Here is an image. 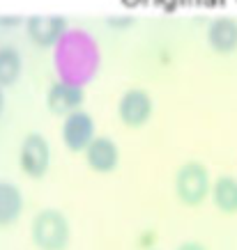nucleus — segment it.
Segmentation results:
<instances>
[{
	"mask_svg": "<svg viewBox=\"0 0 237 250\" xmlns=\"http://www.w3.org/2000/svg\"><path fill=\"white\" fill-rule=\"evenodd\" d=\"M32 241L42 250H65L69 243V223L60 211L44 209L32 220Z\"/></svg>",
	"mask_w": 237,
	"mask_h": 250,
	"instance_id": "1",
	"label": "nucleus"
},
{
	"mask_svg": "<svg viewBox=\"0 0 237 250\" xmlns=\"http://www.w3.org/2000/svg\"><path fill=\"white\" fill-rule=\"evenodd\" d=\"M210 190V177H207V170L196 161H189L184 163L175 174V193L177 197L182 200L184 205H200L203 197L207 195Z\"/></svg>",
	"mask_w": 237,
	"mask_h": 250,
	"instance_id": "2",
	"label": "nucleus"
},
{
	"mask_svg": "<svg viewBox=\"0 0 237 250\" xmlns=\"http://www.w3.org/2000/svg\"><path fill=\"white\" fill-rule=\"evenodd\" d=\"M48 159H51V149L44 136L39 133H30L25 136L21 145V167L28 177H42L48 167Z\"/></svg>",
	"mask_w": 237,
	"mask_h": 250,
	"instance_id": "3",
	"label": "nucleus"
},
{
	"mask_svg": "<svg viewBox=\"0 0 237 250\" xmlns=\"http://www.w3.org/2000/svg\"><path fill=\"white\" fill-rule=\"evenodd\" d=\"M92 138H95V124L92 117L83 110H71L67 120L62 124V140L71 152H81L88 147Z\"/></svg>",
	"mask_w": 237,
	"mask_h": 250,
	"instance_id": "4",
	"label": "nucleus"
},
{
	"mask_svg": "<svg viewBox=\"0 0 237 250\" xmlns=\"http://www.w3.org/2000/svg\"><path fill=\"white\" fill-rule=\"evenodd\" d=\"M150 113H152V101L145 90H129L127 94H122L120 104H118V115L127 126L145 124Z\"/></svg>",
	"mask_w": 237,
	"mask_h": 250,
	"instance_id": "5",
	"label": "nucleus"
},
{
	"mask_svg": "<svg viewBox=\"0 0 237 250\" xmlns=\"http://www.w3.org/2000/svg\"><path fill=\"white\" fill-rule=\"evenodd\" d=\"M81 101H83V90L74 83H67V81H58L46 92V106L58 115H67L71 110H76L81 106Z\"/></svg>",
	"mask_w": 237,
	"mask_h": 250,
	"instance_id": "6",
	"label": "nucleus"
},
{
	"mask_svg": "<svg viewBox=\"0 0 237 250\" xmlns=\"http://www.w3.org/2000/svg\"><path fill=\"white\" fill-rule=\"evenodd\" d=\"M67 28L65 16H30L28 19V35L39 46L55 44Z\"/></svg>",
	"mask_w": 237,
	"mask_h": 250,
	"instance_id": "7",
	"label": "nucleus"
},
{
	"mask_svg": "<svg viewBox=\"0 0 237 250\" xmlns=\"http://www.w3.org/2000/svg\"><path fill=\"white\" fill-rule=\"evenodd\" d=\"M88 166L97 172H111L118 166V147L111 138H92L85 147Z\"/></svg>",
	"mask_w": 237,
	"mask_h": 250,
	"instance_id": "8",
	"label": "nucleus"
},
{
	"mask_svg": "<svg viewBox=\"0 0 237 250\" xmlns=\"http://www.w3.org/2000/svg\"><path fill=\"white\" fill-rule=\"evenodd\" d=\"M207 42L219 53L237 48V23L233 19H216L207 30Z\"/></svg>",
	"mask_w": 237,
	"mask_h": 250,
	"instance_id": "9",
	"label": "nucleus"
},
{
	"mask_svg": "<svg viewBox=\"0 0 237 250\" xmlns=\"http://www.w3.org/2000/svg\"><path fill=\"white\" fill-rule=\"evenodd\" d=\"M23 209V197L16 186L0 182V225H9L19 218Z\"/></svg>",
	"mask_w": 237,
	"mask_h": 250,
	"instance_id": "10",
	"label": "nucleus"
},
{
	"mask_svg": "<svg viewBox=\"0 0 237 250\" xmlns=\"http://www.w3.org/2000/svg\"><path fill=\"white\" fill-rule=\"evenodd\" d=\"M212 197H214V205L226 213H235L237 211V182L233 177H219L214 182L212 188Z\"/></svg>",
	"mask_w": 237,
	"mask_h": 250,
	"instance_id": "11",
	"label": "nucleus"
},
{
	"mask_svg": "<svg viewBox=\"0 0 237 250\" xmlns=\"http://www.w3.org/2000/svg\"><path fill=\"white\" fill-rule=\"evenodd\" d=\"M21 71V58L12 46L0 48V85H12Z\"/></svg>",
	"mask_w": 237,
	"mask_h": 250,
	"instance_id": "12",
	"label": "nucleus"
},
{
	"mask_svg": "<svg viewBox=\"0 0 237 250\" xmlns=\"http://www.w3.org/2000/svg\"><path fill=\"white\" fill-rule=\"evenodd\" d=\"M177 250H205L200 243H196V241H187V243H182Z\"/></svg>",
	"mask_w": 237,
	"mask_h": 250,
	"instance_id": "13",
	"label": "nucleus"
},
{
	"mask_svg": "<svg viewBox=\"0 0 237 250\" xmlns=\"http://www.w3.org/2000/svg\"><path fill=\"white\" fill-rule=\"evenodd\" d=\"M0 110H2V92H0Z\"/></svg>",
	"mask_w": 237,
	"mask_h": 250,
	"instance_id": "14",
	"label": "nucleus"
}]
</instances>
